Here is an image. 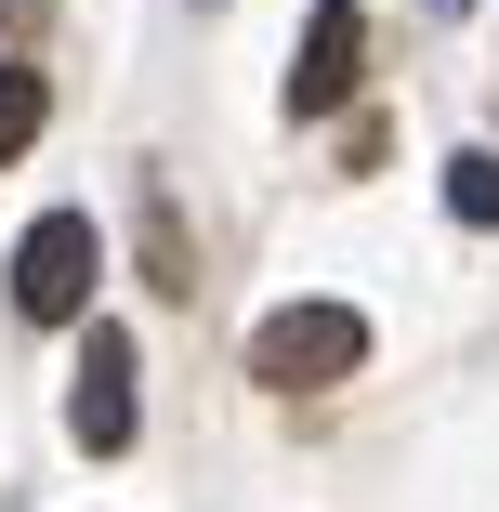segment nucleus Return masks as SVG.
Segmentation results:
<instances>
[{
    "instance_id": "f257e3e1",
    "label": "nucleus",
    "mask_w": 499,
    "mask_h": 512,
    "mask_svg": "<svg viewBox=\"0 0 499 512\" xmlns=\"http://www.w3.org/2000/svg\"><path fill=\"white\" fill-rule=\"evenodd\" d=\"M250 368L276 394H329V381L368 368V316H355V302H276V316L250 329Z\"/></svg>"
},
{
    "instance_id": "f03ea898",
    "label": "nucleus",
    "mask_w": 499,
    "mask_h": 512,
    "mask_svg": "<svg viewBox=\"0 0 499 512\" xmlns=\"http://www.w3.org/2000/svg\"><path fill=\"white\" fill-rule=\"evenodd\" d=\"M92 263H106L92 211H40V224L14 237V316H27V329H66L79 302H92Z\"/></svg>"
},
{
    "instance_id": "7ed1b4c3",
    "label": "nucleus",
    "mask_w": 499,
    "mask_h": 512,
    "mask_svg": "<svg viewBox=\"0 0 499 512\" xmlns=\"http://www.w3.org/2000/svg\"><path fill=\"white\" fill-rule=\"evenodd\" d=\"M355 66H368V14L355 0H316L303 14V66H289V119H329L355 92Z\"/></svg>"
},
{
    "instance_id": "20e7f679",
    "label": "nucleus",
    "mask_w": 499,
    "mask_h": 512,
    "mask_svg": "<svg viewBox=\"0 0 499 512\" xmlns=\"http://www.w3.org/2000/svg\"><path fill=\"white\" fill-rule=\"evenodd\" d=\"M66 434H79L92 460H119V447H132V342H119V329H92V342H79V394H66Z\"/></svg>"
},
{
    "instance_id": "39448f33",
    "label": "nucleus",
    "mask_w": 499,
    "mask_h": 512,
    "mask_svg": "<svg viewBox=\"0 0 499 512\" xmlns=\"http://www.w3.org/2000/svg\"><path fill=\"white\" fill-rule=\"evenodd\" d=\"M40 119H53L40 66H14V53H0V158H27V145H40Z\"/></svg>"
},
{
    "instance_id": "423d86ee",
    "label": "nucleus",
    "mask_w": 499,
    "mask_h": 512,
    "mask_svg": "<svg viewBox=\"0 0 499 512\" xmlns=\"http://www.w3.org/2000/svg\"><path fill=\"white\" fill-rule=\"evenodd\" d=\"M447 224H499V158H486V145L447 158Z\"/></svg>"
}]
</instances>
